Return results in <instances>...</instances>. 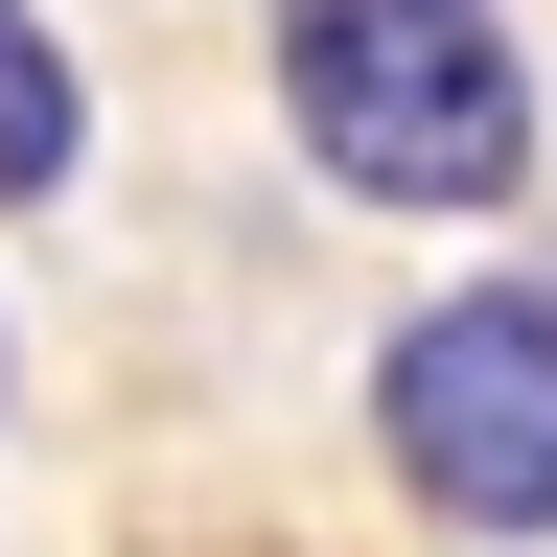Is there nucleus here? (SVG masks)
Instances as JSON below:
<instances>
[{"instance_id":"1","label":"nucleus","mask_w":557,"mask_h":557,"mask_svg":"<svg viewBox=\"0 0 557 557\" xmlns=\"http://www.w3.org/2000/svg\"><path fill=\"white\" fill-rule=\"evenodd\" d=\"M278 139L348 209H511L534 186V47L511 0H256Z\"/></svg>"},{"instance_id":"3","label":"nucleus","mask_w":557,"mask_h":557,"mask_svg":"<svg viewBox=\"0 0 557 557\" xmlns=\"http://www.w3.org/2000/svg\"><path fill=\"white\" fill-rule=\"evenodd\" d=\"M70 163H94V70H70L47 0H0V209H47Z\"/></svg>"},{"instance_id":"2","label":"nucleus","mask_w":557,"mask_h":557,"mask_svg":"<svg viewBox=\"0 0 557 557\" xmlns=\"http://www.w3.org/2000/svg\"><path fill=\"white\" fill-rule=\"evenodd\" d=\"M372 465L487 557L557 534V278H442L372 325Z\"/></svg>"}]
</instances>
